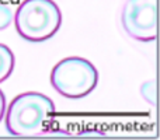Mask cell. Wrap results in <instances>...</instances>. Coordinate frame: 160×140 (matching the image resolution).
Masks as SVG:
<instances>
[{
	"label": "cell",
	"instance_id": "obj_5",
	"mask_svg": "<svg viewBox=\"0 0 160 140\" xmlns=\"http://www.w3.org/2000/svg\"><path fill=\"white\" fill-rule=\"evenodd\" d=\"M16 59L11 49L6 45L0 44V83L6 81L14 70Z\"/></svg>",
	"mask_w": 160,
	"mask_h": 140
},
{
	"label": "cell",
	"instance_id": "obj_6",
	"mask_svg": "<svg viewBox=\"0 0 160 140\" xmlns=\"http://www.w3.org/2000/svg\"><path fill=\"white\" fill-rule=\"evenodd\" d=\"M14 20V13L7 4L0 3V31L6 30L11 25Z\"/></svg>",
	"mask_w": 160,
	"mask_h": 140
},
{
	"label": "cell",
	"instance_id": "obj_1",
	"mask_svg": "<svg viewBox=\"0 0 160 140\" xmlns=\"http://www.w3.org/2000/svg\"><path fill=\"white\" fill-rule=\"evenodd\" d=\"M6 128L13 136H35L42 133L55 115V104L41 93H22L6 109Z\"/></svg>",
	"mask_w": 160,
	"mask_h": 140
},
{
	"label": "cell",
	"instance_id": "obj_8",
	"mask_svg": "<svg viewBox=\"0 0 160 140\" xmlns=\"http://www.w3.org/2000/svg\"><path fill=\"white\" fill-rule=\"evenodd\" d=\"M4 113H6V97L4 93L0 90V122L4 118Z\"/></svg>",
	"mask_w": 160,
	"mask_h": 140
},
{
	"label": "cell",
	"instance_id": "obj_3",
	"mask_svg": "<svg viewBox=\"0 0 160 140\" xmlns=\"http://www.w3.org/2000/svg\"><path fill=\"white\" fill-rule=\"evenodd\" d=\"M98 83V71L87 59L80 56L65 58L51 71V84L56 93L70 99L84 98Z\"/></svg>",
	"mask_w": 160,
	"mask_h": 140
},
{
	"label": "cell",
	"instance_id": "obj_2",
	"mask_svg": "<svg viewBox=\"0 0 160 140\" xmlns=\"http://www.w3.org/2000/svg\"><path fill=\"white\" fill-rule=\"evenodd\" d=\"M16 31L22 39L44 42L62 25V13L53 0H24L14 14Z\"/></svg>",
	"mask_w": 160,
	"mask_h": 140
},
{
	"label": "cell",
	"instance_id": "obj_7",
	"mask_svg": "<svg viewBox=\"0 0 160 140\" xmlns=\"http://www.w3.org/2000/svg\"><path fill=\"white\" fill-rule=\"evenodd\" d=\"M141 95L149 102L150 105H156V84L155 81H148L142 84Z\"/></svg>",
	"mask_w": 160,
	"mask_h": 140
},
{
	"label": "cell",
	"instance_id": "obj_4",
	"mask_svg": "<svg viewBox=\"0 0 160 140\" xmlns=\"http://www.w3.org/2000/svg\"><path fill=\"white\" fill-rule=\"evenodd\" d=\"M121 24L129 38L153 42L158 36V0H127Z\"/></svg>",
	"mask_w": 160,
	"mask_h": 140
}]
</instances>
